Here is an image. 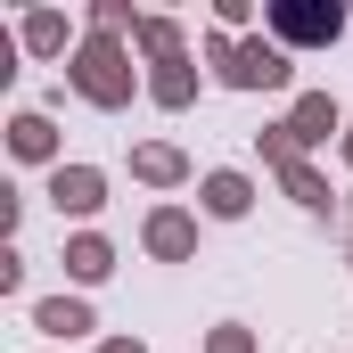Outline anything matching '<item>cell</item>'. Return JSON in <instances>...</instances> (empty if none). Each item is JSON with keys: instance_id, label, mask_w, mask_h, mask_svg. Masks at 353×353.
I'll list each match as a JSON object with an SVG mask.
<instances>
[{"instance_id": "obj_1", "label": "cell", "mask_w": 353, "mask_h": 353, "mask_svg": "<svg viewBox=\"0 0 353 353\" xmlns=\"http://www.w3.org/2000/svg\"><path fill=\"white\" fill-rule=\"evenodd\" d=\"M279 41H329L337 33V8H271Z\"/></svg>"}, {"instance_id": "obj_2", "label": "cell", "mask_w": 353, "mask_h": 353, "mask_svg": "<svg viewBox=\"0 0 353 353\" xmlns=\"http://www.w3.org/2000/svg\"><path fill=\"white\" fill-rule=\"evenodd\" d=\"M230 83H288V58H279V50H239Z\"/></svg>"}, {"instance_id": "obj_3", "label": "cell", "mask_w": 353, "mask_h": 353, "mask_svg": "<svg viewBox=\"0 0 353 353\" xmlns=\"http://www.w3.org/2000/svg\"><path fill=\"white\" fill-rule=\"evenodd\" d=\"M205 205H214V214H247V181H239V173H214V181H205Z\"/></svg>"}, {"instance_id": "obj_4", "label": "cell", "mask_w": 353, "mask_h": 353, "mask_svg": "<svg viewBox=\"0 0 353 353\" xmlns=\"http://www.w3.org/2000/svg\"><path fill=\"white\" fill-rule=\"evenodd\" d=\"M41 329L50 337H74V329H90V312L83 304H41Z\"/></svg>"}, {"instance_id": "obj_5", "label": "cell", "mask_w": 353, "mask_h": 353, "mask_svg": "<svg viewBox=\"0 0 353 353\" xmlns=\"http://www.w3.org/2000/svg\"><path fill=\"white\" fill-rule=\"evenodd\" d=\"M58 205H74V214L99 205V181H90V173H58Z\"/></svg>"}, {"instance_id": "obj_6", "label": "cell", "mask_w": 353, "mask_h": 353, "mask_svg": "<svg viewBox=\"0 0 353 353\" xmlns=\"http://www.w3.org/2000/svg\"><path fill=\"white\" fill-rule=\"evenodd\" d=\"M329 123H337L329 99H304V107H296V132H304V140H329Z\"/></svg>"}, {"instance_id": "obj_7", "label": "cell", "mask_w": 353, "mask_h": 353, "mask_svg": "<svg viewBox=\"0 0 353 353\" xmlns=\"http://www.w3.org/2000/svg\"><path fill=\"white\" fill-rule=\"evenodd\" d=\"M148 239H157V247H165V255H181V247H189V222H181V214H165V222H157V230H148Z\"/></svg>"}, {"instance_id": "obj_8", "label": "cell", "mask_w": 353, "mask_h": 353, "mask_svg": "<svg viewBox=\"0 0 353 353\" xmlns=\"http://www.w3.org/2000/svg\"><path fill=\"white\" fill-rule=\"evenodd\" d=\"M66 263L83 271V279H99V271H107V247H99V239H83V247H74V255H66Z\"/></svg>"}, {"instance_id": "obj_9", "label": "cell", "mask_w": 353, "mask_h": 353, "mask_svg": "<svg viewBox=\"0 0 353 353\" xmlns=\"http://www.w3.org/2000/svg\"><path fill=\"white\" fill-rule=\"evenodd\" d=\"M17 148H25V157H41V148H50V123H41V115H25V123H17Z\"/></svg>"}, {"instance_id": "obj_10", "label": "cell", "mask_w": 353, "mask_h": 353, "mask_svg": "<svg viewBox=\"0 0 353 353\" xmlns=\"http://www.w3.org/2000/svg\"><path fill=\"white\" fill-rule=\"evenodd\" d=\"M107 353H140V345H107Z\"/></svg>"}]
</instances>
